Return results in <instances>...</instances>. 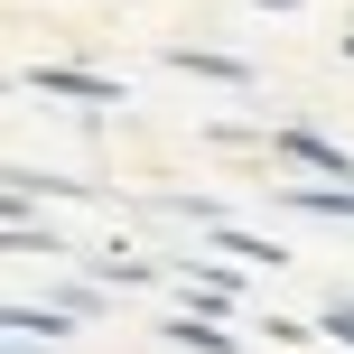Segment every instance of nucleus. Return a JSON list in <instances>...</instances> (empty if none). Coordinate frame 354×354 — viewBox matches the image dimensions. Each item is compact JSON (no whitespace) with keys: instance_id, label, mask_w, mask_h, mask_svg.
I'll list each match as a JSON object with an SVG mask.
<instances>
[{"instance_id":"1","label":"nucleus","mask_w":354,"mask_h":354,"mask_svg":"<svg viewBox=\"0 0 354 354\" xmlns=\"http://www.w3.org/2000/svg\"><path fill=\"white\" fill-rule=\"evenodd\" d=\"M28 84H37V93H84V103H122V84H103V75H75V66H37Z\"/></svg>"},{"instance_id":"2","label":"nucleus","mask_w":354,"mask_h":354,"mask_svg":"<svg viewBox=\"0 0 354 354\" xmlns=\"http://www.w3.org/2000/svg\"><path fill=\"white\" fill-rule=\"evenodd\" d=\"M280 149H289V159H308V168H326V177H354V159H345L336 140H317V131H280Z\"/></svg>"},{"instance_id":"3","label":"nucleus","mask_w":354,"mask_h":354,"mask_svg":"<svg viewBox=\"0 0 354 354\" xmlns=\"http://www.w3.org/2000/svg\"><path fill=\"white\" fill-rule=\"evenodd\" d=\"M177 66H187V75H214V84H252V66H233V56H196V47H177Z\"/></svg>"},{"instance_id":"4","label":"nucleus","mask_w":354,"mask_h":354,"mask_svg":"<svg viewBox=\"0 0 354 354\" xmlns=\"http://www.w3.org/2000/svg\"><path fill=\"white\" fill-rule=\"evenodd\" d=\"M168 336H177V345H196V354H233V336H224V326H196V317H177Z\"/></svg>"},{"instance_id":"5","label":"nucleus","mask_w":354,"mask_h":354,"mask_svg":"<svg viewBox=\"0 0 354 354\" xmlns=\"http://www.w3.org/2000/svg\"><path fill=\"white\" fill-rule=\"evenodd\" d=\"M10 326H19V336H66V317H56V308H10Z\"/></svg>"},{"instance_id":"6","label":"nucleus","mask_w":354,"mask_h":354,"mask_svg":"<svg viewBox=\"0 0 354 354\" xmlns=\"http://www.w3.org/2000/svg\"><path fill=\"white\" fill-rule=\"evenodd\" d=\"M326 336H336V345H354V299H336V308H326Z\"/></svg>"}]
</instances>
